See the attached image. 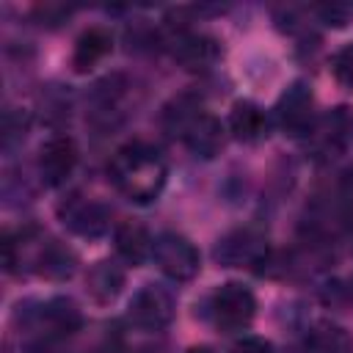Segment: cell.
Wrapping results in <instances>:
<instances>
[{"instance_id": "6da1fadb", "label": "cell", "mask_w": 353, "mask_h": 353, "mask_svg": "<svg viewBox=\"0 0 353 353\" xmlns=\"http://www.w3.org/2000/svg\"><path fill=\"white\" fill-rule=\"evenodd\" d=\"M108 174L113 179L116 190L124 193L130 201L149 204L165 188L168 168H165L163 157L157 154V149H152L146 143H127L113 154Z\"/></svg>"}, {"instance_id": "7a4b0ae2", "label": "cell", "mask_w": 353, "mask_h": 353, "mask_svg": "<svg viewBox=\"0 0 353 353\" xmlns=\"http://www.w3.org/2000/svg\"><path fill=\"white\" fill-rule=\"evenodd\" d=\"M152 256L157 268L174 281H190L199 276V268H201V256L196 245L185 234H176V232L157 234L152 245Z\"/></svg>"}, {"instance_id": "3957f363", "label": "cell", "mask_w": 353, "mask_h": 353, "mask_svg": "<svg viewBox=\"0 0 353 353\" xmlns=\"http://www.w3.org/2000/svg\"><path fill=\"white\" fill-rule=\"evenodd\" d=\"M256 314L254 292L240 281H226L212 295V320L221 331H243Z\"/></svg>"}, {"instance_id": "277c9868", "label": "cell", "mask_w": 353, "mask_h": 353, "mask_svg": "<svg viewBox=\"0 0 353 353\" xmlns=\"http://www.w3.org/2000/svg\"><path fill=\"white\" fill-rule=\"evenodd\" d=\"M127 320L138 331H163L174 320V301L157 284H143L127 306Z\"/></svg>"}, {"instance_id": "5b68a950", "label": "cell", "mask_w": 353, "mask_h": 353, "mask_svg": "<svg viewBox=\"0 0 353 353\" xmlns=\"http://www.w3.org/2000/svg\"><path fill=\"white\" fill-rule=\"evenodd\" d=\"M276 121L279 127L292 135V138H301V135H309L314 130V97H312V88L306 83H292L276 102Z\"/></svg>"}, {"instance_id": "8992f818", "label": "cell", "mask_w": 353, "mask_h": 353, "mask_svg": "<svg viewBox=\"0 0 353 353\" xmlns=\"http://www.w3.org/2000/svg\"><path fill=\"white\" fill-rule=\"evenodd\" d=\"M212 256L223 268H251V265L265 262L268 240L256 229H234L218 240Z\"/></svg>"}, {"instance_id": "52a82bcc", "label": "cell", "mask_w": 353, "mask_h": 353, "mask_svg": "<svg viewBox=\"0 0 353 353\" xmlns=\"http://www.w3.org/2000/svg\"><path fill=\"white\" fill-rule=\"evenodd\" d=\"M58 218L63 226L80 237H99L110 226V210L94 199L69 196L63 204H58Z\"/></svg>"}, {"instance_id": "ba28073f", "label": "cell", "mask_w": 353, "mask_h": 353, "mask_svg": "<svg viewBox=\"0 0 353 353\" xmlns=\"http://www.w3.org/2000/svg\"><path fill=\"white\" fill-rule=\"evenodd\" d=\"M77 165V146L69 135H52L39 149V176L50 188H61Z\"/></svg>"}, {"instance_id": "9c48e42d", "label": "cell", "mask_w": 353, "mask_h": 353, "mask_svg": "<svg viewBox=\"0 0 353 353\" xmlns=\"http://www.w3.org/2000/svg\"><path fill=\"white\" fill-rule=\"evenodd\" d=\"M171 55L185 69H204L218 58V41L201 33L176 30V36L171 39Z\"/></svg>"}, {"instance_id": "30bf717a", "label": "cell", "mask_w": 353, "mask_h": 353, "mask_svg": "<svg viewBox=\"0 0 353 353\" xmlns=\"http://www.w3.org/2000/svg\"><path fill=\"white\" fill-rule=\"evenodd\" d=\"M182 141L188 143V149L196 154V157H204V160H210V157H215L221 149H223V127H221V121L212 116V113H199L190 124H188V130L182 132Z\"/></svg>"}, {"instance_id": "8fae6325", "label": "cell", "mask_w": 353, "mask_h": 353, "mask_svg": "<svg viewBox=\"0 0 353 353\" xmlns=\"http://www.w3.org/2000/svg\"><path fill=\"white\" fill-rule=\"evenodd\" d=\"M229 132L243 143H256L268 132L265 110L251 99H237L229 110Z\"/></svg>"}, {"instance_id": "7c38bea8", "label": "cell", "mask_w": 353, "mask_h": 353, "mask_svg": "<svg viewBox=\"0 0 353 353\" xmlns=\"http://www.w3.org/2000/svg\"><path fill=\"white\" fill-rule=\"evenodd\" d=\"M113 243H116V254L127 265H141L146 256H152V245H154L146 226L138 221H121L113 232Z\"/></svg>"}, {"instance_id": "4fadbf2b", "label": "cell", "mask_w": 353, "mask_h": 353, "mask_svg": "<svg viewBox=\"0 0 353 353\" xmlns=\"http://www.w3.org/2000/svg\"><path fill=\"white\" fill-rule=\"evenodd\" d=\"M110 50H113V39H110V33L105 28H88V30H83L80 39L74 41V52H72L74 72L94 69Z\"/></svg>"}, {"instance_id": "5bb4252c", "label": "cell", "mask_w": 353, "mask_h": 353, "mask_svg": "<svg viewBox=\"0 0 353 353\" xmlns=\"http://www.w3.org/2000/svg\"><path fill=\"white\" fill-rule=\"evenodd\" d=\"M121 287H124V270H121L116 262H110V259L97 262V265L88 270V276H85V290H88V295H91L97 303H110V301H116L119 292H121Z\"/></svg>"}, {"instance_id": "9a60e30c", "label": "cell", "mask_w": 353, "mask_h": 353, "mask_svg": "<svg viewBox=\"0 0 353 353\" xmlns=\"http://www.w3.org/2000/svg\"><path fill=\"white\" fill-rule=\"evenodd\" d=\"M33 265H36V270L41 273V276H47V279H69L72 273H74V265H77V259H74V254L63 245V243H58V240H47V243H41L39 248H36V256H33Z\"/></svg>"}, {"instance_id": "2e32d148", "label": "cell", "mask_w": 353, "mask_h": 353, "mask_svg": "<svg viewBox=\"0 0 353 353\" xmlns=\"http://www.w3.org/2000/svg\"><path fill=\"white\" fill-rule=\"evenodd\" d=\"M309 135H314V146L323 154H336L342 149V143H345V135H347V113H345V108H336L328 116H323Z\"/></svg>"}, {"instance_id": "e0dca14e", "label": "cell", "mask_w": 353, "mask_h": 353, "mask_svg": "<svg viewBox=\"0 0 353 353\" xmlns=\"http://www.w3.org/2000/svg\"><path fill=\"white\" fill-rule=\"evenodd\" d=\"M39 317H41V323H44L52 334H61V336L77 331L80 323H83L80 309H77V303H74L72 298H50V301L41 306Z\"/></svg>"}, {"instance_id": "ac0fdd59", "label": "cell", "mask_w": 353, "mask_h": 353, "mask_svg": "<svg viewBox=\"0 0 353 353\" xmlns=\"http://www.w3.org/2000/svg\"><path fill=\"white\" fill-rule=\"evenodd\" d=\"M306 347L309 353H353V339L345 328L323 323L309 334Z\"/></svg>"}, {"instance_id": "d6986e66", "label": "cell", "mask_w": 353, "mask_h": 353, "mask_svg": "<svg viewBox=\"0 0 353 353\" xmlns=\"http://www.w3.org/2000/svg\"><path fill=\"white\" fill-rule=\"evenodd\" d=\"M331 69H334V77H336V83H339V85L353 88V44L342 47V50L334 55Z\"/></svg>"}, {"instance_id": "ffe728a7", "label": "cell", "mask_w": 353, "mask_h": 353, "mask_svg": "<svg viewBox=\"0 0 353 353\" xmlns=\"http://www.w3.org/2000/svg\"><path fill=\"white\" fill-rule=\"evenodd\" d=\"M232 353H273V347L262 336H243L232 345Z\"/></svg>"}, {"instance_id": "44dd1931", "label": "cell", "mask_w": 353, "mask_h": 353, "mask_svg": "<svg viewBox=\"0 0 353 353\" xmlns=\"http://www.w3.org/2000/svg\"><path fill=\"white\" fill-rule=\"evenodd\" d=\"M317 14H320L328 25H345V22H347L350 8H345V6H320V8H317Z\"/></svg>"}, {"instance_id": "7402d4cb", "label": "cell", "mask_w": 353, "mask_h": 353, "mask_svg": "<svg viewBox=\"0 0 353 353\" xmlns=\"http://www.w3.org/2000/svg\"><path fill=\"white\" fill-rule=\"evenodd\" d=\"M188 353H212V350H210L207 345H196V347H190Z\"/></svg>"}, {"instance_id": "603a6c76", "label": "cell", "mask_w": 353, "mask_h": 353, "mask_svg": "<svg viewBox=\"0 0 353 353\" xmlns=\"http://www.w3.org/2000/svg\"><path fill=\"white\" fill-rule=\"evenodd\" d=\"M97 353H119L116 347H102V350H97Z\"/></svg>"}]
</instances>
